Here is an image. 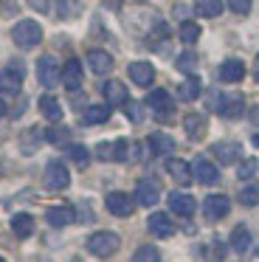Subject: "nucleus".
Masks as SVG:
<instances>
[{
	"instance_id": "obj_21",
	"label": "nucleus",
	"mask_w": 259,
	"mask_h": 262,
	"mask_svg": "<svg viewBox=\"0 0 259 262\" xmlns=\"http://www.w3.org/2000/svg\"><path fill=\"white\" fill-rule=\"evenodd\" d=\"M242 76H245V65H242V59H225V62L220 65V79L223 82H240Z\"/></svg>"
},
{
	"instance_id": "obj_48",
	"label": "nucleus",
	"mask_w": 259,
	"mask_h": 262,
	"mask_svg": "<svg viewBox=\"0 0 259 262\" xmlns=\"http://www.w3.org/2000/svg\"><path fill=\"white\" fill-rule=\"evenodd\" d=\"M0 262H6V259H3V256H0Z\"/></svg>"
},
{
	"instance_id": "obj_12",
	"label": "nucleus",
	"mask_w": 259,
	"mask_h": 262,
	"mask_svg": "<svg viewBox=\"0 0 259 262\" xmlns=\"http://www.w3.org/2000/svg\"><path fill=\"white\" fill-rule=\"evenodd\" d=\"M158 198H161V194H158V183H155V181L144 178V181L135 183V203H141V206H155Z\"/></svg>"
},
{
	"instance_id": "obj_42",
	"label": "nucleus",
	"mask_w": 259,
	"mask_h": 262,
	"mask_svg": "<svg viewBox=\"0 0 259 262\" xmlns=\"http://www.w3.org/2000/svg\"><path fill=\"white\" fill-rule=\"evenodd\" d=\"M124 110H127V116H130L133 121H141V107H138L135 102H127V104H124Z\"/></svg>"
},
{
	"instance_id": "obj_23",
	"label": "nucleus",
	"mask_w": 259,
	"mask_h": 262,
	"mask_svg": "<svg viewBox=\"0 0 259 262\" xmlns=\"http://www.w3.org/2000/svg\"><path fill=\"white\" fill-rule=\"evenodd\" d=\"M146 144H149V152L152 155H166L175 149V141L166 136V133H152L149 138H146Z\"/></svg>"
},
{
	"instance_id": "obj_49",
	"label": "nucleus",
	"mask_w": 259,
	"mask_h": 262,
	"mask_svg": "<svg viewBox=\"0 0 259 262\" xmlns=\"http://www.w3.org/2000/svg\"><path fill=\"white\" fill-rule=\"evenodd\" d=\"M71 262H79V259H71Z\"/></svg>"
},
{
	"instance_id": "obj_17",
	"label": "nucleus",
	"mask_w": 259,
	"mask_h": 262,
	"mask_svg": "<svg viewBox=\"0 0 259 262\" xmlns=\"http://www.w3.org/2000/svg\"><path fill=\"white\" fill-rule=\"evenodd\" d=\"M166 172L180 183V186H189L191 178H195V175H191V166L186 164V161H180V158H169L166 161Z\"/></svg>"
},
{
	"instance_id": "obj_1",
	"label": "nucleus",
	"mask_w": 259,
	"mask_h": 262,
	"mask_svg": "<svg viewBox=\"0 0 259 262\" xmlns=\"http://www.w3.org/2000/svg\"><path fill=\"white\" fill-rule=\"evenodd\" d=\"M11 40L20 48H34L42 40V29H39V23H34V20H20V23L11 29Z\"/></svg>"
},
{
	"instance_id": "obj_30",
	"label": "nucleus",
	"mask_w": 259,
	"mask_h": 262,
	"mask_svg": "<svg viewBox=\"0 0 259 262\" xmlns=\"http://www.w3.org/2000/svg\"><path fill=\"white\" fill-rule=\"evenodd\" d=\"M195 12L200 17H220L223 14V0H195Z\"/></svg>"
},
{
	"instance_id": "obj_31",
	"label": "nucleus",
	"mask_w": 259,
	"mask_h": 262,
	"mask_svg": "<svg viewBox=\"0 0 259 262\" xmlns=\"http://www.w3.org/2000/svg\"><path fill=\"white\" fill-rule=\"evenodd\" d=\"M68 155H71V161L79 169H84V166L90 164V149L82 147V144H71V147H68Z\"/></svg>"
},
{
	"instance_id": "obj_14",
	"label": "nucleus",
	"mask_w": 259,
	"mask_h": 262,
	"mask_svg": "<svg viewBox=\"0 0 259 262\" xmlns=\"http://www.w3.org/2000/svg\"><path fill=\"white\" fill-rule=\"evenodd\" d=\"M169 209H172L178 217H191L195 214V200H191V194H186V192H172L169 194Z\"/></svg>"
},
{
	"instance_id": "obj_46",
	"label": "nucleus",
	"mask_w": 259,
	"mask_h": 262,
	"mask_svg": "<svg viewBox=\"0 0 259 262\" xmlns=\"http://www.w3.org/2000/svg\"><path fill=\"white\" fill-rule=\"evenodd\" d=\"M3 113H6V102L0 99V116H3Z\"/></svg>"
},
{
	"instance_id": "obj_7",
	"label": "nucleus",
	"mask_w": 259,
	"mask_h": 262,
	"mask_svg": "<svg viewBox=\"0 0 259 262\" xmlns=\"http://www.w3.org/2000/svg\"><path fill=\"white\" fill-rule=\"evenodd\" d=\"M191 172H195V181H197V183H206V186H211V183L220 181L217 166H214L208 158H203V155H197V158H195V164H191Z\"/></svg>"
},
{
	"instance_id": "obj_16",
	"label": "nucleus",
	"mask_w": 259,
	"mask_h": 262,
	"mask_svg": "<svg viewBox=\"0 0 259 262\" xmlns=\"http://www.w3.org/2000/svg\"><path fill=\"white\" fill-rule=\"evenodd\" d=\"M62 85L68 91H79L82 88V65H79V59H68L65 62V68H62Z\"/></svg>"
},
{
	"instance_id": "obj_27",
	"label": "nucleus",
	"mask_w": 259,
	"mask_h": 262,
	"mask_svg": "<svg viewBox=\"0 0 259 262\" xmlns=\"http://www.w3.org/2000/svg\"><path fill=\"white\" fill-rule=\"evenodd\" d=\"M11 231L17 234V237H31L34 234V217L31 214H14L11 217Z\"/></svg>"
},
{
	"instance_id": "obj_28",
	"label": "nucleus",
	"mask_w": 259,
	"mask_h": 262,
	"mask_svg": "<svg viewBox=\"0 0 259 262\" xmlns=\"http://www.w3.org/2000/svg\"><path fill=\"white\" fill-rule=\"evenodd\" d=\"M39 110H42V116L48 121H59L62 119V107H59V102H56V96H51V93H45V96L39 99Z\"/></svg>"
},
{
	"instance_id": "obj_2",
	"label": "nucleus",
	"mask_w": 259,
	"mask_h": 262,
	"mask_svg": "<svg viewBox=\"0 0 259 262\" xmlns=\"http://www.w3.org/2000/svg\"><path fill=\"white\" fill-rule=\"evenodd\" d=\"M118 245H121V239H118V234H113V231H96L93 237L88 239V251L93 256H101V259H107V256L116 254Z\"/></svg>"
},
{
	"instance_id": "obj_44",
	"label": "nucleus",
	"mask_w": 259,
	"mask_h": 262,
	"mask_svg": "<svg viewBox=\"0 0 259 262\" xmlns=\"http://www.w3.org/2000/svg\"><path fill=\"white\" fill-rule=\"evenodd\" d=\"M253 79L259 82V54H256V59H253Z\"/></svg>"
},
{
	"instance_id": "obj_34",
	"label": "nucleus",
	"mask_w": 259,
	"mask_h": 262,
	"mask_svg": "<svg viewBox=\"0 0 259 262\" xmlns=\"http://www.w3.org/2000/svg\"><path fill=\"white\" fill-rule=\"evenodd\" d=\"M45 138H48L51 144H68L71 133H68V127H51V130L45 133Z\"/></svg>"
},
{
	"instance_id": "obj_13",
	"label": "nucleus",
	"mask_w": 259,
	"mask_h": 262,
	"mask_svg": "<svg viewBox=\"0 0 259 262\" xmlns=\"http://www.w3.org/2000/svg\"><path fill=\"white\" fill-rule=\"evenodd\" d=\"M146 226H149V231L155 234V237H161V239H166V237H172V234H175V223L169 220L163 211H155V214H149Z\"/></svg>"
},
{
	"instance_id": "obj_43",
	"label": "nucleus",
	"mask_w": 259,
	"mask_h": 262,
	"mask_svg": "<svg viewBox=\"0 0 259 262\" xmlns=\"http://www.w3.org/2000/svg\"><path fill=\"white\" fill-rule=\"evenodd\" d=\"M28 3H31V6L37 9V12H48V6H51L48 0H28Z\"/></svg>"
},
{
	"instance_id": "obj_37",
	"label": "nucleus",
	"mask_w": 259,
	"mask_h": 262,
	"mask_svg": "<svg viewBox=\"0 0 259 262\" xmlns=\"http://www.w3.org/2000/svg\"><path fill=\"white\" fill-rule=\"evenodd\" d=\"M256 166H259L256 158H245V161L240 164V172H236V175H240L242 181H251V178L256 175Z\"/></svg>"
},
{
	"instance_id": "obj_10",
	"label": "nucleus",
	"mask_w": 259,
	"mask_h": 262,
	"mask_svg": "<svg viewBox=\"0 0 259 262\" xmlns=\"http://www.w3.org/2000/svg\"><path fill=\"white\" fill-rule=\"evenodd\" d=\"M104 99H107L110 107H124V104L130 102V93H127V88H124V82H118V79L104 82Z\"/></svg>"
},
{
	"instance_id": "obj_36",
	"label": "nucleus",
	"mask_w": 259,
	"mask_h": 262,
	"mask_svg": "<svg viewBox=\"0 0 259 262\" xmlns=\"http://www.w3.org/2000/svg\"><path fill=\"white\" fill-rule=\"evenodd\" d=\"M240 203L242 206H256L259 203V186H245L240 192Z\"/></svg>"
},
{
	"instance_id": "obj_25",
	"label": "nucleus",
	"mask_w": 259,
	"mask_h": 262,
	"mask_svg": "<svg viewBox=\"0 0 259 262\" xmlns=\"http://www.w3.org/2000/svg\"><path fill=\"white\" fill-rule=\"evenodd\" d=\"M178 96L183 99V102H195V99L200 96V79H197V76H186L178 85Z\"/></svg>"
},
{
	"instance_id": "obj_26",
	"label": "nucleus",
	"mask_w": 259,
	"mask_h": 262,
	"mask_svg": "<svg viewBox=\"0 0 259 262\" xmlns=\"http://www.w3.org/2000/svg\"><path fill=\"white\" fill-rule=\"evenodd\" d=\"M79 14H82L79 0H56V17L59 20H76Z\"/></svg>"
},
{
	"instance_id": "obj_18",
	"label": "nucleus",
	"mask_w": 259,
	"mask_h": 262,
	"mask_svg": "<svg viewBox=\"0 0 259 262\" xmlns=\"http://www.w3.org/2000/svg\"><path fill=\"white\" fill-rule=\"evenodd\" d=\"M73 217H76V211H73L71 206H56V209H48V211H45V220H48V226H54V228L71 226Z\"/></svg>"
},
{
	"instance_id": "obj_33",
	"label": "nucleus",
	"mask_w": 259,
	"mask_h": 262,
	"mask_svg": "<svg viewBox=\"0 0 259 262\" xmlns=\"http://www.w3.org/2000/svg\"><path fill=\"white\" fill-rule=\"evenodd\" d=\"M133 262H161V254H158L155 245H141L133 254Z\"/></svg>"
},
{
	"instance_id": "obj_41",
	"label": "nucleus",
	"mask_w": 259,
	"mask_h": 262,
	"mask_svg": "<svg viewBox=\"0 0 259 262\" xmlns=\"http://www.w3.org/2000/svg\"><path fill=\"white\" fill-rule=\"evenodd\" d=\"M96 155H99V161H113V141H104L96 147Z\"/></svg>"
},
{
	"instance_id": "obj_45",
	"label": "nucleus",
	"mask_w": 259,
	"mask_h": 262,
	"mask_svg": "<svg viewBox=\"0 0 259 262\" xmlns=\"http://www.w3.org/2000/svg\"><path fill=\"white\" fill-rule=\"evenodd\" d=\"M104 3H107L110 9H118V6H121V0H104Z\"/></svg>"
},
{
	"instance_id": "obj_35",
	"label": "nucleus",
	"mask_w": 259,
	"mask_h": 262,
	"mask_svg": "<svg viewBox=\"0 0 259 262\" xmlns=\"http://www.w3.org/2000/svg\"><path fill=\"white\" fill-rule=\"evenodd\" d=\"M130 141L127 138H116V141H113V161H127L130 158Z\"/></svg>"
},
{
	"instance_id": "obj_5",
	"label": "nucleus",
	"mask_w": 259,
	"mask_h": 262,
	"mask_svg": "<svg viewBox=\"0 0 259 262\" xmlns=\"http://www.w3.org/2000/svg\"><path fill=\"white\" fill-rule=\"evenodd\" d=\"M104 203H107V211H110L113 217H130L135 209L133 194H127V192H110Z\"/></svg>"
},
{
	"instance_id": "obj_3",
	"label": "nucleus",
	"mask_w": 259,
	"mask_h": 262,
	"mask_svg": "<svg viewBox=\"0 0 259 262\" xmlns=\"http://www.w3.org/2000/svg\"><path fill=\"white\" fill-rule=\"evenodd\" d=\"M42 183L51 192H62V189H68V183H71V172H68V166L62 164V161H51V164L45 166Z\"/></svg>"
},
{
	"instance_id": "obj_8",
	"label": "nucleus",
	"mask_w": 259,
	"mask_h": 262,
	"mask_svg": "<svg viewBox=\"0 0 259 262\" xmlns=\"http://www.w3.org/2000/svg\"><path fill=\"white\" fill-rule=\"evenodd\" d=\"M231 209V200L225 198V194H208L206 203H203V214L208 217V220H223L225 214H228Z\"/></svg>"
},
{
	"instance_id": "obj_24",
	"label": "nucleus",
	"mask_w": 259,
	"mask_h": 262,
	"mask_svg": "<svg viewBox=\"0 0 259 262\" xmlns=\"http://www.w3.org/2000/svg\"><path fill=\"white\" fill-rule=\"evenodd\" d=\"M107 119H110V104H90L82 113L84 124H104Z\"/></svg>"
},
{
	"instance_id": "obj_15",
	"label": "nucleus",
	"mask_w": 259,
	"mask_h": 262,
	"mask_svg": "<svg viewBox=\"0 0 259 262\" xmlns=\"http://www.w3.org/2000/svg\"><path fill=\"white\" fill-rule=\"evenodd\" d=\"M130 79L138 88H149L152 82H155V68H152L149 62H133L130 65Z\"/></svg>"
},
{
	"instance_id": "obj_39",
	"label": "nucleus",
	"mask_w": 259,
	"mask_h": 262,
	"mask_svg": "<svg viewBox=\"0 0 259 262\" xmlns=\"http://www.w3.org/2000/svg\"><path fill=\"white\" fill-rule=\"evenodd\" d=\"M37 144H39V130H31L26 138H23V152H26V155L37 152Z\"/></svg>"
},
{
	"instance_id": "obj_6",
	"label": "nucleus",
	"mask_w": 259,
	"mask_h": 262,
	"mask_svg": "<svg viewBox=\"0 0 259 262\" xmlns=\"http://www.w3.org/2000/svg\"><path fill=\"white\" fill-rule=\"evenodd\" d=\"M217 113L225 116V119H240L245 113V99H242V93H220Z\"/></svg>"
},
{
	"instance_id": "obj_19",
	"label": "nucleus",
	"mask_w": 259,
	"mask_h": 262,
	"mask_svg": "<svg viewBox=\"0 0 259 262\" xmlns=\"http://www.w3.org/2000/svg\"><path fill=\"white\" fill-rule=\"evenodd\" d=\"M88 65H90L93 74H110V71H113V57L107 51L93 48V51H88Z\"/></svg>"
},
{
	"instance_id": "obj_20",
	"label": "nucleus",
	"mask_w": 259,
	"mask_h": 262,
	"mask_svg": "<svg viewBox=\"0 0 259 262\" xmlns=\"http://www.w3.org/2000/svg\"><path fill=\"white\" fill-rule=\"evenodd\" d=\"M183 130L191 141H200V138L206 136V119H203L200 113H189L183 119Z\"/></svg>"
},
{
	"instance_id": "obj_9",
	"label": "nucleus",
	"mask_w": 259,
	"mask_h": 262,
	"mask_svg": "<svg viewBox=\"0 0 259 262\" xmlns=\"http://www.w3.org/2000/svg\"><path fill=\"white\" fill-rule=\"evenodd\" d=\"M146 104H149V110L158 116V119H166L169 113H172V96H169L166 91H152L149 96H146Z\"/></svg>"
},
{
	"instance_id": "obj_11",
	"label": "nucleus",
	"mask_w": 259,
	"mask_h": 262,
	"mask_svg": "<svg viewBox=\"0 0 259 262\" xmlns=\"http://www.w3.org/2000/svg\"><path fill=\"white\" fill-rule=\"evenodd\" d=\"M23 88V71L20 68H0V93H20Z\"/></svg>"
},
{
	"instance_id": "obj_47",
	"label": "nucleus",
	"mask_w": 259,
	"mask_h": 262,
	"mask_svg": "<svg viewBox=\"0 0 259 262\" xmlns=\"http://www.w3.org/2000/svg\"><path fill=\"white\" fill-rule=\"evenodd\" d=\"M253 144H256V147H259V133H256V136H253Z\"/></svg>"
},
{
	"instance_id": "obj_32",
	"label": "nucleus",
	"mask_w": 259,
	"mask_h": 262,
	"mask_svg": "<svg viewBox=\"0 0 259 262\" xmlns=\"http://www.w3.org/2000/svg\"><path fill=\"white\" fill-rule=\"evenodd\" d=\"M180 40L186 42V46H191V42H197L200 40V26L197 23H191V20H186V23H180Z\"/></svg>"
},
{
	"instance_id": "obj_4",
	"label": "nucleus",
	"mask_w": 259,
	"mask_h": 262,
	"mask_svg": "<svg viewBox=\"0 0 259 262\" xmlns=\"http://www.w3.org/2000/svg\"><path fill=\"white\" fill-rule=\"evenodd\" d=\"M37 79H39V85H45V88H54L56 82H62V71H59V65H56V59L54 57H39L37 59Z\"/></svg>"
},
{
	"instance_id": "obj_29",
	"label": "nucleus",
	"mask_w": 259,
	"mask_h": 262,
	"mask_svg": "<svg viewBox=\"0 0 259 262\" xmlns=\"http://www.w3.org/2000/svg\"><path fill=\"white\" fill-rule=\"evenodd\" d=\"M231 248H234L236 254H245V251L251 248V231H248L245 226H236L234 231H231Z\"/></svg>"
},
{
	"instance_id": "obj_22",
	"label": "nucleus",
	"mask_w": 259,
	"mask_h": 262,
	"mask_svg": "<svg viewBox=\"0 0 259 262\" xmlns=\"http://www.w3.org/2000/svg\"><path fill=\"white\" fill-rule=\"evenodd\" d=\"M214 158L220 161V164H234L236 155H240V144H231V141H217L211 147Z\"/></svg>"
},
{
	"instance_id": "obj_50",
	"label": "nucleus",
	"mask_w": 259,
	"mask_h": 262,
	"mask_svg": "<svg viewBox=\"0 0 259 262\" xmlns=\"http://www.w3.org/2000/svg\"><path fill=\"white\" fill-rule=\"evenodd\" d=\"M256 254H259V248H256Z\"/></svg>"
},
{
	"instance_id": "obj_38",
	"label": "nucleus",
	"mask_w": 259,
	"mask_h": 262,
	"mask_svg": "<svg viewBox=\"0 0 259 262\" xmlns=\"http://www.w3.org/2000/svg\"><path fill=\"white\" fill-rule=\"evenodd\" d=\"M195 65H197V57L191 51H186V54H180V57H178V68L183 71V74H191Z\"/></svg>"
},
{
	"instance_id": "obj_40",
	"label": "nucleus",
	"mask_w": 259,
	"mask_h": 262,
	"mask_svg": "<svg viewBox=\"0 0 259 262\" xmlns=\"http://www.w3.org/2000/svg\"><path fill=\"white\" fill-rule=\"evenodd\" d=\"M228 6H231L234 14H248L251 6H253V0H228Z\"/></svg>"
}]
</instances>
